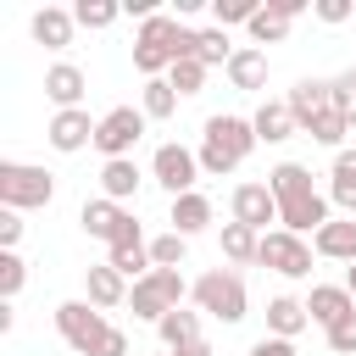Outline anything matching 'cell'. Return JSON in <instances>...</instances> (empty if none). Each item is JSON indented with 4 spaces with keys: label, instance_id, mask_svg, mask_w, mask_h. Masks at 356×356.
<instances>
[{
    "label": "cell",
    "instance_id": "obj_15",
    "mask_svg": "<svg viewBox=\"0 0 356 356\" xmlns=\"http://www.w3.org/2000/svg\"><path fill=\"white\" fill-rule=\"evenodd\" d=\"M350 312H356V295H350L345 284H312V295H306V317H312L323 334H328L334 323H345Z\"/></svg>",
    "mask_w": 356,
    "mask_h": 356
},
{
    "label": "cell",
    "instance_id": "obj_11",
    "mask_svg": "<svg viewBox=\"0 0 356 356\" xmlns=\"http://www.w3.org/2000/svg\"><path fill=\"white\" fill-rule=\"evenodd\" d=\"M312 245L289 228H267L261 234V267H273L278 278H312Z\"/></svg>",
    "mask_w": 356,
    "mask_h": 356
},
{
    "label": "cell",
    "instance_id": "obj_3",
    "mask_svg": "<svg viewBox=\"0 0 356 356\" xmlns=\"http://www.w3.org/2000/svg\"><path fill=\"white\" fill-rule=\"evenodd\" d=\"M56 334L78 356H128V334L117 323H106L100 306H89V300H61L56 306Z\"/></svg>",
    "mask_w": 356,
    "mask_h": 356
},
{
    "label": "cell",
    "instance_id": "obj_21",
    "mask_svg": "<svg viewBox=\"0 0 356 356\" xmlns=\"http://www.w3.org/2000/svg\"><path fill=\"white\" fill-rule=\"evenodd\" d=\"M250 128H256V139H261V145H284L289 134H300V128H295L289 100H261V106H256V117H250Z\"/></svg>",
    "mask_w": 356,
    "mask_h": 356
},
{
    "label": "cell",
    "instance_id": "obj_35",
    "mask_svg": "<svg viewBox=\"0 0 356 356\" xmlns=\"http://www.w3.org/2000/svg\"><path fill=\"white\" fill-rule=\"evenodd\" d=\"M184 256H189V239H184V234L167 228V234L150 239V261H156V267H184Z\"/></svg>",
    "mask_w": 356,
    "mask_h": 356
},
{
    "label": "cell",
    "instance_id": "obj_2",
    "mask_svg": "<svg viewBox=\"0 0 356 356\" xmlns=\"http://www.w3.org/2000/svg\"><path fill=\"white\" fill-rule=\"evenodd\" d=\"M195 39H200V28H184L178 17L156 11V17H145L139 33H134V67H139L145 78H167L178 61L195 56Z\"/></svg>",
    "mask_w": 356,
    "mask_h": 356
},
{
    "label": "cell",
    "instance_id": "obj_28",
    "mask_svg": "<svg viewBox=\"0 0 356 356\" xmlns=\"http://www.w3.org/2000/svg\"><path fill=\"white\" fill-rule=\"evenodd\" d=\"M222 256H228L234 267L261 261V234H256V228H245V222H222Z\"/></svg>",
    "mask_w": 356,
    "mask_h": 356
},
{
    "label": "cell",
    "instance_id": "obj_1",
    "mask_svg": "<svg viewBox=\"0 0 356 356\" xmlns=\"http://www.w3.org/2000/svg\"><path fill=\"white\" fill-rule=\"evenodd\" d=\"M267 189H273V200H278V228H289V234H317L323 222H334V206H328V195L312 184V167H300V161H278L273 172H267Z\"/></svg>",
    "mask_w": 356,
    "mask_h": 356
},
{
    "label": "cell",
    "instance_id": "obj_32",
    "mask_svg": "<svg viewBox=\"0 0 356 356\" xmlns=\"http://www.w3.org/2000/svg\"><path fill=\"white\" fill-rule=\"evenodd\" d=\"M117 17H122L117 0H78V6H72V22H78V28H111Z\"/></svg>",
    "mask_w": 356,
    "mask_h": 356
},
{
    "label": "cell",
    "instance_id": "obj_29",
    "mask_svg": "<svg viewBox=\"0 0 356 356\" xmlns=\"http://www.w3.org/2000/svg\"><path fill=\"white\" fill-rule=\"evenodd\" d=\"M139 111H145L150 122H161V117H172V111H178V89H172L167 78H145V95H139Z\"/></svg>",
    "mask_w": 356,
    "mask_h": 356
},
{
    "label": "cell",
    "instance_id": "obj_41",
    "mask_svg": "<svg viewBox=\"0 0 356 356\" xmlns=\"http://www.w3.org/2000/svg\"><path fill=\"white\" fill-rule=\"evenodd\" d=\"M317 22H350V0H317Z\"/></svg>",
    "mask_w": 356,
    "mask_h": 356
},
{
    "label": "cell",
    "instance_id": "obj_9",
    "mask_svg": "<svg viewBox=\"0 0 356 356\" xmlns=\"http://www.w3.org/2000/svg\"><path fill=\"white\" fill-rule=\"evenodd\" d=\"M150 178L178 200V195H195V184H200V150H189V145H178V139H167V145H156V156H150Z\"/></svg>",
    "mask_w": 356,
    "mask_h": 356
},
{
    "label": "cell",
    "instance_id": "obj_14",
    "mask_svg": "<svg viewBox=\"0 0 356 356\" xmlns=\"http://www.w3.org/2000/svg\"><path fill=\"white\" fill-rule=\"evenodd\" d=\"M234 222H245V228H256V234H267V222H278V200H273V189L267 184H234Z\"/></svg>",
    "mask_w": 356,
    "mask_h": 356
},
{
    "label": "cell",
    "instance_id": "obj_13",
    "mask_svg": "<svg viewBox=\"0 0 356 356\" xmlns=\"http://www.w3.org/2000/svg\"><path fill=\"white\" fill-rule=\"evenodd\" d=\"M83 95H89V78H83L78 61H56V67H44V100H50L56 111H78Z\"/></svg>",
    "mask_w": 356,
    "mask_h": 356
},
{
    "label": "cell",
    "instance_id": "obj_26",
    "mask_svg": "<svg viewBox=\"0 0 356 356\" xmlns=\"http://www.w3.org/2000/svg\"><path fill=\"white\" fill-rule=\"evenodd\" d=\"M306 323H312V317H306V300H295V295H273V300H267V334L295 339Z\"/></svg>",
    "mask_w": 356,
    "mask_h": 356
},
{
    "label": "cell",
    "instance_id": "obj_17",
    "mask_svg": "<svg viewBox=\"0 0 356 356\" xmlns=\"http://www.w3.org/2000/svg\"><path fill=\"white\" fill-rule=\"evenodd\" d=\"M284 100H289V111H295V128H300V134H306V128H312V122H317V117L334 106V95H328V78H300V83H295Z\"/></svg>",
    "mask_w": 356,
    "mask_h": 356
},
{
    "label": "cell",
    "instance_id": "obj_38",
    "mask_svg": "<svg viewBox=\"0 0 356 356\" xmlns=\"http://www.w3.org/2000/svg\"><path fill=\"white\" fill-rule=\"evenodd\" d=\"M323 339H328V350H334V356H356V312H350L345 323H334Z\"/></svg>",
    "mask_w": 356,
    "mask_h": 356
},
{
    "label": "cell",
    "instance_id": "obj_6",
    "mask_svg": "<svg viewBox=\"0 0 356 356\" xmlns=\"http://www.w3.org/2000/svg\"><path fill=\"white\" fill-rule=\"evenodd\" d=\"M78 222H83V234H89V239H100L106 250H122V245H145V228H139V217H134L128 206L106 200V195L83 200Z\"/></svg>",
    "mask_w": 356,
    "mask_h": 356
},
{
    "label": "cell",
    "instance_id": "obj_25",
    "mask_svg": "<svg viewBox=\"0 0 356 356\" xmlns=\"http://www.w3.org/2000/svg\"><path fill=\"white\" fill-rule=\"evenodd\" d=\"M222 72H228V83H234V89H261V83H267V50L239 44V50H234V61H228Z\"/></svg>",
    "mask_w": 356,
    "mask_h": 356
},
{
    "label": "cell",
    "instance_id": "obj_27",
    "mask_svg": "<svg viewBox=\"0 0 356 356\" xmlns=\"http://www.w3.org/2000/svg\"><path fill=\"white\" fill-rule=\"evenodd\" d=\"M156 334H161V350H184V345L206 339V334H200V312H189V306L167 312V317L156 323Z\"/></svg>",
    "mask_w": 356,
    "mask_h": 356
},
{
    "label": "cell",
    "instance_id": "obj_16",
    "mask_svg": "<svg viewBox=\"0 0 356 356\" xmlns=\"http://www.w3.org/2000/svg\"><path fill=\"white\" fill-rule=\"evenodd\" d=\"M83 289H89V306H100V312H111V306H128V278L111 267V261H95V267H83Z\"/></svg>",
    "mask_w": 356,
    "mask_h": 356
},
{
    "label": "cell",
    "instance_id": "obj_40",
    "mask_svg": "<svg viewBox=\"0 0 356 356\" xmlns=\"http://www.w3.org/2000/svg\"><path fill=\"white\" fill-rule=\"evenodd\" d=\"M250 356H295V339H278V334H261L250 345Z\"/></svg>",
    "mask_w": 356,
    "mask_h": 356
},
{
    "label": "cell",
    "instance_id": "obj_20",
    "mask_svg": "<svg viewBox=\"0 0 356 356\" xmlns=\"http://www.w3.org/2000/svg\"><path fill=\"white\" fill-rule=\"evenodd\" d=\"M28 28H33V44H44V50H67L78 22H72V11H67V6H44V11H33V22H28Z\"/></svg>",
    "mask_w": 356,
    "mask_h": 356
},
{
    "label": "cell",
    "instance_id": "obj_12",
    "mask_svg": "<svg viewBox=\"0 0 356 356\" xmlns=\"http://www.w3.org/2000/svg\"><path fill=\"white\" fill-rule=\"evenodd\" d=\"M95 128H100V117H89V111L78 106V111H56V117H50V128H44V139H50V150L78 156L83 145H95Z\"/></svg>",
    "mask_w": 356,
    "mask_h": 356
},
{
    "label": "cell",
    "instance_id": "obj_24",
    "mask_svg": "<svg viewBox=\"0 0 356 356\" xmlns=\"http://www.w3.org/2000/svg\"><path fill=\"white\" fill-rule=\"evenodd\" d=\"M167 222H172V234H184V239H195L200 228H211V200L195 189V195H178L172 206H167Z\"/></svg>",
    "mask_w": 356,
    "mask_h": 356
},
{
    "label": "cell",
    "instance_id": "obj_34",
    "mask_svg": "<svg viewBox=\"0 0 356 356\" xmlns=\"http://www.w3.org/2000/svg\"><path fill=\"white\" fill-rule=\"evenodd\" d=\"M22 284H28V261H22L17 250H0V300L11 306V300L22 295Z\"/></svg>",
    "mask_w": 356,
    "mask_h": 356
},
{
    "label": "cell",
    "instance_id": "obj_33",
    "mask_svg": "<svg viewBox=\"0 0 356 356\" xmlns=\"http://www.w3.org/2000/svg\"><path fill=\"white\" fill-rule=\"evenodd\" d=\"M206 72H211V67L189 56V61H178V67L167 72V83L178 89V100H189V95H200V89H206Z\"/></svg>",
    "mask_w": 356,
    "mask_h": 356
},
{
    "label": "cell",
    "instance_id": "obj_22",
    "mask_svg": "<svg viewBox=\"0 0 356 356\" xmlns=\"http://www.w3.org/2000/svg\"><path fill=\"white\" fill-rule=\"evenodd\" d=\"M312 250L328 256V261H356V222L350 217H334L312 234Z\"/></svg>",
    "mask_w": 356,
    "mask_h": 356
},
{
    "label": "cell",
    "instance_id": "obj_5",
    "mask_svg": "<svg viewBox=\"0 0 356 356\" xmlns=\"http://www.w3.org/2000/svg\"><path fill=\"white\" fill-rule=\"evenodd\" d=\"M189 295H195V312H206V317H217V323H245L250 295H245V278H239L234 267L200 273V278L189 284Z\"/></svg>",
    "mask_w": 356,
    "mask_h": 356
},
{
    "label": "cell",
    "instance_id": "obj_8",
    "mask_svg": "<svg viewBox=\"0 0 356 356\" xmlns=\"http://www.w3.org/2000/svg\"><path fill=\"white\" fill-rule=\"evenodd\" d=\"M184 295H189L184 273H178V267H156L150 278H139V284L128 289V306H134V317H139V323H161L167 312H178V306H184Z\"/></svg>",
    "mask_w": 356,
    "mask_h": 356
},
{
    "label": "cell",
    "instance_id": "obj_19",
    "mask_svg": "<svg viewBox=\"0 0 356 356\" xmlns=\"http://www.w3.org/2000/svg\"><path fill=\"white\" fill-rule=\"evenodd\" d=\"M139 184H145V172H139L134 156H122V161H100V195H106V200L128 206V200L139 195Z\"/></svg>",
    "mask_w": 356,
    "mask_h": 356
},
{
    "label": "cell",
    "instance_id": "obj_10",
    "mask_svg": "<svg viewBox=\"0 0 356 356\" xmlns=\"http://www.w3.org/2000/svg\"><path fill=\"white\" fill-rule=\"evenodd\" d=\"M145 111L139 106H111L106 117H100V128H95V150L106 156V161H122V156H134V145L145 139Z\"/></svg>",
    "mask_w": 356,
    "mask_h": 356
},
{
    "label": "cell",
    "instance_id": "obj_37",
    "mask_svg": "<svg viewBox=\"0 0 356 356\" xmlns=\"http://www.w3.org/2000/svg\"><path fill=\"white\" fill-rule=\"evenodd\" d=\"M328 95H334V111L356 128V72H339V78H328Z\"/></svg>",
    "mask_w": 356,
    "mask_h": 356
},
{
    "label": "cell",
    "instance_id": "obj_7",
    "mask_svg": "<svg viewBox=\"0 0 356 356\" xmlns=\"http://www.w3.org/2000/svg\"><path fill=\"white\" fill-rule=\"evenodd\" d=\"M56 200V172L33 161H0V206L6 211H33Z\"/></svg>",
    "mask_w": 356,
    "mask_h": 356
},
{
    "label": "cell",
    "instance_id": "obj_39",
    "mask_svg": "<svg viewBox=\"0 0 356 356\" xmlns=\"http://www.w3.org/2000/svg\"><path fill=\"white\" fill-rule=\"evenodd\" d=\"M17 239H22V211L0 206V250H17Z\"/></svg>",
    "mask_w": 356,
    "mask_h": 356
},
{
    "label": "cell",
    "instance_id": "obj_43",
    "mask_svg": "<svg viewBox=\"0 0 356 356\" xmlns=\"http://www.w3.org/2000/svg\"><path fill=\"white\" fill-rule=\"evenodd\" d=\"M156 356H172V350H156Z\"/></svg>",
    "mask_w": 356,
    "mask_h": 356
},
{
    "label": "cell",
    "instance_id": "obj_4",
    "mask_svg": "<svg viewBox=\"0 0 356 356\" xmlns=\"http://www.w3.org/2000/svg\"><path fill=\"white\" fill-rule=\"evenodd\" d=\"M256 128L250 117H234V111H217L206 117V139H200V172L206 178H228L234 167H245V156L256 150Z\"/></svg>",
    "mask_w": 356,
    "mask_h": 356
},
{
    "label": "cell",
    "instance_id": "obj_31",
    "mask_svg": "<svg viewBox=\"0 0 356 356\" xmlns=\"http://www.w3.org/2000/svg\"><path fill=\"white\" fill-rule=\"evenodd\" d=\"M106 261H111L122 278H134V284L156 273V261H150V245H122V250H106Z\"/></svg>",
    "mask_w": 356,
    "mask_h": 356
},
{
    "label": "cell",
    "instance_id": "obj_42",
    "mask_svg": "<svg viewBox=\"0 0 356 356\" xmlns=\"http://www.w3.org/2000/svg\"><path fill=\"white\" fill-rule=\"evenodd\" d=\"M345 289H350V295H356V261H350V267H345Z\"/></svg>",
    "mask_w": 356,
    "mask_h": 356
},
{
    "label": "cell",
    "instance_id": "obj_30",
    "mask_svg": "<svg viewBox=\"0 0 356 356\" xmlns=\"http://www.w3.org/2000/svg\"><path fill=\"white\" fill-rule=\"evenodd\" d=\"M234 50L239 44H228V28H200V39H195V61H206V67H228Z\"/></svg>",
    "mask_w": 356,
    "mask_h": 356
},
{
    "label": "cell",
    "instance_id": "obj_23",
    "mask_svg": "<svg viewBox=\"0 0 356 356\" xmlns=\"http://www.w3.org/2000/svg\"><path fill=\"white\" fill-rule=\"evenodd\" d=\"M328 206L356 211V145L334 150V167H328Z\"/></svg>",
    "mask_w": 356,
    "mask_h": 356
},
{
    "label": "cell",
    "instance_id": "obj_36",
    "mask_svg": "<svg viewBox=\"0 0 356 356\" xmlns=\"http://www.w3.org/2000/svg\"><path fill=\"white\" fill-rule=\"evenodd\" d=\"M261 6L256 0H211V28H234V22H245L250 28V17H256Z\"/></svg>",
    "mask_w": 356,
    "mask_h": 356
},
{
    "label": "cell",
    "instance_id": "obj_18",
    "mask_svg": "<svg viewBox=\"0 0 356 356\" xmlns=\"http://www.w3.org/2000/svg\"><path fill=\"white\" fill-rule=\"evenodd\" d=\"M300 11H306L300 0H267V6H261V11L250 17V39H256V44H278V39L289 33V22H295Z\"/></svg>",
    "mask_w": 356,
    "mask_h": 356
}]
</instances>
